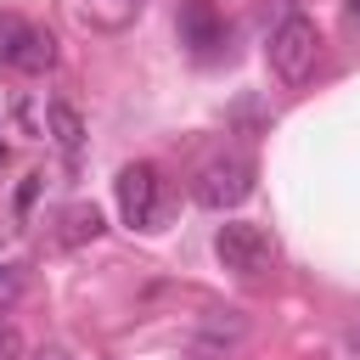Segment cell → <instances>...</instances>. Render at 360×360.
Here are the masks:
<instances>
[{
    "label": "cell",
    "mask_w": 360,
    "mask_h": 360,
    "mask_svg": "<svg viewBox=\"0 0 360 360\" xmlns=\"http://www.w3.org/2000/svg\"><path fill=\"white\" fill-rule=\"evenodd\" d=\"M264 56H270V73H276L281 84H304V79L321 68V28H315V17L287 11V17L270 28Z\"/></svg>",
    "instance_id": "1"
},
{
    "label": "cell",
    "mask_w": 360,
    "mask_h": 360,
    "mask_svg": "<svg viewBox=\"0 0 360 360\" xmlns=\"http://www.w3.org/2000/svg\"><path fill=\"white\" fill-rule=\"evenodd\" d=\"M248 191H253V158H242V152H219L191 174V197L202 208H214V214L248 202Z\"/></svg>",
    "instance_id": "2"
},
{
    "label": "cell",
    "mask_w": 360,
    "mask_h": 360,
    "mask_svg": "<svg viewBox=\"0 0 360 360\" xmlns=\"http://www.w3.org/2000/svg\"><path fill=\"white\" fill-rule=\"evenodd\" d=\"M214 253H219V264L236 270V276H264V270L276 264V242H270V231H264V225H248V219L219 225Z\"/></svg>",
    "instance_id": "3"
},
{
    "label": "cell",
    "mask_w": 360,
    "mask_h": 360,
    "mask_svg": "<svg viewBox=\"0 0 360 360\" xmlns=\"http://www.w3.org/2000/svg\"><path fill=\"white\" fill-rule=\"evenodd\" d=\"M112 191H118V214H124V225H135V231H152V225H158L163 180H158L152 163H124L118 180H112Z\"/></svg>",
    "instance_id": "4"
},
{
    "label": "cell",
    "mask_w": 360,
    "mask_h": 360,
    "mask_svg": "<svg viewBox=\"0 0 360 360\" xmlns=\"http://www.w3.org/2000/svg\"><path fill=\"white\" fill-rule=\"evenodd\" d=\"M180 45L191 56H214L225 45V17L214 0H180Z\"/></svg>",
    "instance_id": "5"
},
{
    "label": "cell",
    "mask_w": 360,
    "mask_h": 360,
    "mask_svg": "<svg viewBox=\"0 0 360 360\" xmlns=\"http://www.w3.org/2000/svg\"><path fill=\"white\" fill-rule=\"evenodd\" d=\"M84 28H129L146 0H68Z\"/></svg>",
    "instance_id": "6"
},
{
    "label": "cell",
    "mask_w": 360,
    "mask_h": 360,
    "mask_svg": "<svg viewBox=\"0 0 360 360\" xmlns=\"http://www.w3.org/2000/svg\"><path fill=\"white\" fill-rule=\"evenodd\" d=\"M45 124H51L56 146H62V152L73 158V152H79V141H84V118H79V112H73L68 101H51V107H45Z\"/></svg>",
    "instance_id": "7"
},
{
    "label": "cell",
    "mask_w": 360,
    "mask_h": 360,
    "mask_svg": "<svg viewBox=\"0 0 360 360\" xmlns=\"http://www.w3.org/2000/svg\"><path fill=\"white\" fill-rule=\"evenodd\" d=\"M28 34H34V22H22L17 11H0V68H17Z\"/></svg>",
    "instance_id": "8"
},
{
    "label": "cell",
    "mask_w": 360,
    "mask_h": 360,
    "mask_svg": "<svg viewBox=\"0 0 360 360\" xmlns=\"http://www.w3.org/2000/svg\"><path fill=\"white\" fill-rule=\"evenodd\" d=\"M51 62H56V39H51L45 28H34L28 45H22V56H17V73H45Z\"/></svg>",
    "instance_id": "9"
},
{
    "label": "cell",
    "mask_w": 360,
    "mask_h": 360,
    "mask_svg": "<svg viewBox=\"0 0 360 360\" xmlns=\"http://www.w3.org/2000/svg\"><path fill=\"white\" fill-rule=\"evenodd\" d=\"M96 236H101V214H96V208L79 202V208L62 214V242H68V248H73V242H96Z\"/></svg>",
    "instance_id": "10"
},
{
    "label": "cell",
    "mask_w": 360,
    "mask_h": 360,
    "mask_svg": "<svg viewBox=\"0 0 360 360\" xmlns=\"http://www.w3.org/2000/svg\"><path fill=\"white\" fill-rule=\"evenodd\" d=\"M22 298V270L17 264H0V309H11Z\"/></svg>",
    "instance_id": "11"
},
{
    "label": "cell",
    "mask_w": 360,
    "mask_h": 360,
    "mask_svg": "<svg viewBox=\"0 0 360 360\" xmlns=\"http://www.w3.org/2000/svg\"><path fill=\"white\" fill-rule=\"evenodd\" d=\"M17 354H22V338L11 326H0V360H17Z\"/></svg>",
    "instance_id": "12"
},
{
    "label": "cell",
    "mask_w": 360,
    "mask_h": 360,
    "mask_svg": "<svg viewBox=\"0 0 360 360\" xmlns=\"http://www.w3.org/2000/svg\"><path fill=\"white\" fill-rule=\"evenodd\" d=\"M343 349H349V360H360V321L343 332Z\"/></svg>",
    "instance_id": "13"
},
{
    "label": "cell",
    "mask_w": 360,
    "mask_h": 360,
    "mask_svg": "<svg viewBox=\"0 0 360 360\" xmlns=\"http://www.w3.org/2000/svg\"><path fill=\"white\" fill-rule=\"evenodd\" d=\"M343 11H349V22H360V0H343Z\"/></svg>",
    "instance_id": "14"
},
{
    "label": "cell",
    "mask_w": 360,
    "mask_h": 360,
    "mask_svg": "<svg viewBox=\"0 0 360 360\" xmlns=\"http://www.w3.org/2000/svg\"><path fill=\"white\" fill-rule=\"evenodd\" d=\"M34 360H68V354H62V349H45V354H34Z\"/></svg>",
    "instance_id": "15"
},
{
    "label": "cell",
    "mask_w": 360,
    "mask_h": 360,
    "mask_svg": "<svg viewBox=\"0 0 360 360\" xmlns=\"http://www.w3.org/2000/svg\"><path fill=\"white\" fill-rule=\"evenodd\" d=\"M0 158H6V141H0Z\"/></svg>",
    "instance_id": "16"
}]
</instances>
